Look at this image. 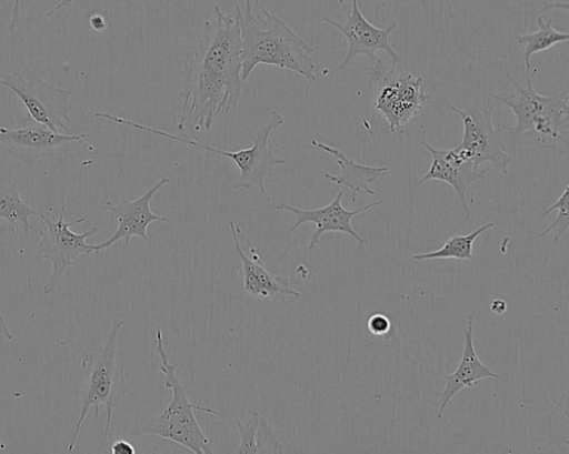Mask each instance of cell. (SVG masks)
<instances>
[{"mask_svg": "<svg viewBox=\"0 0 569 454\" xmlns=\"http://www.w3.org/2000/svg\"><path fill=\"white\" fill-rule=\"evenodd\" d=\"M7 2H8V0H0V7L4 6ZM20 3H21V0H13L11 18H10V21L8 24V29L10 31H14L19 27Z\"/></svg>", "mask_w": 569, "mask_h": 454, "instance_id": "d4e9b609", "label": "cell"}, {"mask_svg": "<svg viewBox=\"0 0 569 454\" xmlns=\"http://www.w3.org/2000/svg\"><path fill=\"white\" fill-rule=\"evenodd\" d=\"M569 185H566L563 192L559 195L557 201L550 205L543 213L540 214L539 221L543 220L550 212L557 210V216L552 223H550L538 238H543L549 233L553 232V241L558 242L561 236L566 233L569 226V211H568V194Z\"/></svg>", "mask_w": 569, "mask_h": 454, "instance_id": "603a6c76", "label": "cell"}, {"mask_svg": "<svg viewBox=\"0 0 569 454\" xmlns=\"http://www.w3.org/2000/svg\"><path fill=\"white\" fill-rule=\"evenodd\" d=\"M367 326L371 334L380 336L390 331L391 323L386 315L376 313L369 317Z\"/></svg>", "mask_w": 569, "mask_h": 454, "instance_id": "cb8c5ba5", "label": "cell"}, {"mask_svg": "<svg viewBox=\"0 0 569 454\" xmlns=\"http://www.w3.org/2000/svg\"><path fill=\"white\" fill-rule=\"evenodd\" d=\"M74 0H61L57 6H54L51 10L46 13V17H51L57 11L72 3Z\"/></svg>", "mask_w": 569, "mask_h": 454, "instance_id": "f546056e", "label": "cell"}, {"mask_svg": "<svg viewBox=\"0 0 569 454\" xmlns=\"http://www.w3.org/2000/svg\"><path fill=\"white\" fill-rule=\"evenodd\" d=\"M97 118L107 119L109 121L128 125L141 131H146L162 138L178 141L182 144L194 147L214 154L227 157L231 159L238 167L240 175L237 182L233 183V189L250 190L252 186H258L263 198L270 203L269 194L264 186L266 178L273 176V169L278 165L287 164L286 159H280L273 155L272 148L269 144V137L272 131L280 128L284 123L282 114L272 111L270 120L257 133L254 142L250 148L241 149L238 151H223L200 143L194 140L186 139L179 135H173L169 132L143 125L141 123L124 119L122 117L112 115L104 112H96Z\"/></svg>", "mask_w": 569, "mask_h": 454, "instance_id": "8992f818", "label": "cell"}, {"mask_svg": "<svg viewBox=\"0 0 569 454\" xmlns=\"http://www.w3.org/2000/svg\"><path fill=\"white\" fill-rule=\"evenodd\" d=\"M490 310L496 314H502L507 310V303L501 299H495L490 304Z\"/></svg>", "mask_w": 569, "mask_h": 454, "instance_id": "83f0119b", "label": "cell"}, {"mask_svg": "<svg viewBox=\"0 0 569 454\" xmlns=\"http://www.w3.org/2000/svg\"><path fill=\"white\" fill-rule=\"evenodd\" d=\"M526 84H521L507 71L516 92L490 94L506 104L516 117V124L507 127L512 135H525L532 140L539 150L565 153L569 147L568 88L563 91L541 95L532 85L531 71L526 72Z\"/></svg>", "mask_w": 569, "mask_h": 454, "instance_id": "3957f363", "label": "cell"}, {"mask_svg": "<svg viewBox=\"0 0 569 454\" xmlns=\"http://www.w3.org/2000/svg\"><path fill=\"white\" fill-rule=\"evenodd\" d=\"M40 213L30 208L21 198L16 182L9 185H0V221L6 220L11 233L16 234V225H20L24 233L36 232L29 221L30 216H39Z\"/></svg>", "mask_w": 569, "mask_h": 454, "instance_id": "ffe728a7", "label": "cell"}, {"mask_svg": "<svg viewBox=\"0 0 569 454\" xmlns=\"http://www.w3.org/2000/svg\"><path fill=\"white\" fill-rule=\"evenodd\" d=\"M338 2H339L340 4H343V0H338Z\"/></svg>", "mask_w": 569, "mask_h": 454, "instance_id": "1f68e13d", "label": "cell"}, {"mask_svg": "<svg viewBox=\"0 0 569 454\" xmlns=\"http://www.w3.org/2000/svg\"><path fill=\"white\" fill-rule=\"evenodd\" d=\"M253 1L262 18L253 14L250 0H246L244 10L236 7V17L241 30L242 82L248 81L259 64L289 70L313 82L317 78L316 63L310 54L317 51L318 47L309 44L284 20L268 11L259 0Z\"/></svg>", "mask_w": 569, "mask_h": 454, "instance_id": "7a4b0ae2", "label": "cell"}, {"mask_svg": "<svg viewBox=\"0 0 569 454\" xmlns=\"http://www.w3.org/2000/svg\"><path fill=\"white\" fill-rule=\"evenodd\" d=\"M1 128H2V127L0 125V129H1Z\"/></svg>", "mask_w": 569, "mask_h": 454, "instance_id": "d6a6232c", "label": "cell"}, {"mask_svg": "<svg viewBox=\"0 0 569 454\" xmlns=\"http://www.w3.org/2000/svg\"><path fill=\"white\" fill-rule=\"evenodd\" d=\"M229 225L236 252L241 261L243 290L249 295L273 302L284 301L288 296H301V292L291 287L289 276L273 273L261 263L250 241H248V244L252 256L249 258L238 242L237 226L232 221Z\"/></svg>", "mask_w": 569, "mask_h": 454, "instance_id": "2e32d148", "label": "cell"}, {"mask_svg": "<svg viewBox=\"0 0 569 454\" xmlns=\"http://www.w3.org/2000/svg\"><path fill=\"white\" fill-rule=\"evenodd\" d=\"M379 1H380V2L382 3V6H386V2H385V0H379Z\"/></svg>", "mask_w": 569, "mask_h": 454, "instance_id": "4dcf8cb0", "label": "cell"}, {"mask_svg": "<svg viewBox=\"0 0 569 454\" xmlns=\"http://www.w3.org/2000/svg\"><path fill=\"white\" fill-rule=\"evenodd\" d=\"M229 422L234 424L240 435V443L236 453H283L282 445L272 425L258 412H252L246 420L231 417Z\"/></svg>", "mask_w": 569, "mask_h": 454, "instance_id": "d6986e66", "label": "cell"}, {"mask_svg": "<svg viewBox=\"0 0 569 454\" xmlns=\"http://www.w3.org/2000/svg\"><path fill=\"white\" fill-rule=\"evenodd\" d=\"M375 109L395 132L420 114L429 97L421 77L388 67L378 58L368 71Z\"/></svg>", "mask_w": 569, "mask_h": 454, "instance_id": "52a82bcc", "label": "cell"}, {"mask_svg": "<svg viewBox=\"0 0 569 454\" xmlns=\"http://www.w3.org/2000/svg\"><path fill=\"white\" fill-rule=\"evenodd\" d=\"M495 225V222H488L468 234H455L439 249L427 253L415 254L412 259L418 261L435 259L470 260L473 258L472 246L475 240Z\"/></svg>", "mask_w": 569, "mask_h": 454, "instance_id": "7402d4cb", "label": "cell"}, {"mask_svg": "<svg viewBox=\"0 0 569 454\" xmlns=\"http://www.w3.org/2000/svg\"><path fill=\"white\" fill-rule=\"evenodd\" d=\"M539 29L531 33L516 36L515 39L519 44L523 46V62L526 72L531 71L530 58L532 54L545 51L557 43L569 40L568 32H561L552 27L553 17L548 21L543 20V16L537 17Z\"/></svg>", "mask_w": 569, "mask_h": 454, "instance_id": "44dd1931", "label": "cell"}, {"mask_svg": "<svg viewBox=\"0 0 569 454\" xmlns=\"http://www.w3.org/2000/svg\"><path fill=\"white\" fill-rule=\"evenodd\" d=\"M156 352L160 357L159 371L164 377V386L171 391L169 403L160 414L147 420L139 427L129 432L127 436L154 435L184 446L194 454H212L211 442L203 433L193 411L217 416H222V414L211 407L196 405L189 401L186 390L176 374L178 364L171 363L168 359L160 329L156 332Z\"/></svg>", "mask_w": 569, "mask_h": 454, "instance_id": "5b68a950", "label": "cell"}, {"mask_svg": "<svg viewBox=\"0 0 569 454\" xmlns=\"http://www.w3.org/2000/svg\"><path fill=\"white\" fill-rule=\"evenodd\" d=\"M473 321L475 315L471 314L468 319L467 327L463 332L465 343L458 367L453 373L445 375L446 384L440 395L437 418L442 417L443 411L448 403L462 389L473 386L483 379H496L503 381L501 376L491 371L479 360L475 350L472 337Z\"/></svg>", "mask_w": 569, "mask_h": 454, "instance_id": "e0dca14e", "label": "cell"}, {"mask_svg": "<svg viewBox=\"0 0 569 454\" xmlns=\"http://www.w3.org/2000/svg\"><path fill=\"white\" fill-rule=\"evenodd\" d=\"M343 191H339L337 196L327 205L317 209H299L292 205L280 203L272 205L276 210L290 211L295 216V223L289 228L290 232L297 230L306 223H313L316 230L310 236L307 251L313 250L320 242V238L327 232H341L351 235L358 243L360 251L369 243V239L360 236L351 225V220L377 205L382 201H376L357 210H347L341 204Z\"/></svg>", "mask_w": 569, "mask_h": 454, "instance_id": "7c38bea8", "label": "cell"}, {"mask_svg": "<svg viewBox=\"0 0 569 454\" xmlns=\"http://www.w3.org/2000/svg\"><path fill=\"white\" fill-rule=\"evenodd\" d=\"M457 113L463 125L461 143L455 150L465 159L472 162L476 170L487 161L508 175V165L511 157L508 154L502 140V132L507 127L492 121V107L483 111L475 104L458 108L450 107Z\"/></svg>", "mask_w": 569, "mask_h": 454, "instance_id": "30bf717a", "label": "cell"}, {"mask_svg": "<svg viewBox=\"0 0 569 454\" xmlns=\"http://www.w3.org/2000/svg\"><path fill=\"white\" fill-rule=\"evenodd\" d=\"M214 18L204 22L203 34L192 58L178 70L179 95L183 100L178 129L188 118L209 131L218 113L237 108L244 83L241 80V30L238 18L214 6Z\"/></svg>", "mask_w": 569, "mask_h": 454, "instance_id": "6da1fadb", "label": "cell"}, {"mask_svg": "<svg viewBox=\"0 0 569 454\" xmlns=\"http://www.w3.org/2000/svg\"><path fill=\"white\" fill-rule=\"evenodd\" d=\"M38 218L41 228L38 229L40 240L37 243V249L42 259L49 261L52 266L49 279L42 287L43 294L49 295L57 289L69 266L74 264L81 255L94 252V245L87 244L86 240L96 234L99 228L92 226L82 233L71 231L72 225L82 223L86 219L64 221L63 203L57 220L47 218L41 213Z\"/></svg>", "mask_w": 569, "mask_h": 454, "instance_id": "ba28073f", "label": "cell"}, {"mask_svg": "<svg viewBox=\"0 0 569 454\" xmlns=\"http://www.w3.org/2000/svg\"><path fill=\"white\" fill-rule=\"evenodd\" d=\"M0 85L10 89L19 98L37 123L58 133L63 130L71 134L67 123L71 121L68 111L72 91L48 83L24 65L23 71L1 77Z\"/></svg>", "mask_w": 569, "mask_h": 454, "instance_id": "9c48e42d", "label": "cell"}, {"mask_svg": "<svg viewBox=\"0 0 569 454\" xmlns=\"http://www.w3.org/2000/svg\"><path fill=\"white\" fill-rule=\"evenodd\" d=\"M91 28L96 31H102L107 27V22L101 14L94 13L89 18Z\"/></svg>", "mask_w": 569, "mask_h": 454, "instance_id": "4316f807", "label": "cell"}, {"mask_svg": "<svg viewBox=\"0 0 569 454\" xmlns=\"http://www.w3.org/2000/svg\"><path fill=\"white\" fill-rule=\"evenodd\" d=\"M110 451L112 454H134L136 450L126 440H117L112 443Z\"/></svg>", "mask_w": 569, "mask_h": 454, "instance_id": "484cf974", "label": "cell"}, {"mask_svg": "<svg viewBox=\"0 0 569 454\" xmlns=\"http://www.w3.org/2000/svg\"><path fill=\"white\" fill-rule=\"evenodd\" d=\"M323 21L338 29L348 42V51L342 62L332 69V72L340 71L358 54H365L370 63L378 57L376 52L383 50L392 60V64L400 63L402 58L395 51L389 41L390 33L397 28V21L391 20L386 29L378 28L370 23L361 13L358 0H351V11L345 23H338L323 17Z\"/></svg>", "mask_w": 569, "mask_h": 454, "instance_id": "8fae6325", "label": "cell"}, {"mask_svg": "<svg viewBox=\"0 0 569 454\" xmlns=\"http://www.w3.org/2000/svg\"><path fill=\"white\" fill-rule=\"evenodd\" d=\"M0 335L4 337L6 340H12V334L7 325V322L2 315L1 309H0Z\"/></svg>", "mask_w": 569, "mask_h": 454, "instance_id": "f1b7e54d", "label": "cell"}, {"mask_svg": "<svg viewBox=\"0 0 569 454\" xmlns=\"http://www.w3.org/2000/svg\"><path fill=\"white\" fill-rule=\"evenodd\" d=\"M169 181L168 178L162 176L152 188L133 201L122 196L117 205L107 202L102 209L113 213L118 226L109 239L94 245V252L107 250L120 240H123L124 244L128 245L133 236L141 238L143 241L151 243L147 235L149 224L152 222H167L169 219L153 213L150 209V201L158 190Z\"/></svg>", "mask_w": 569, "mask_h": 454, "instance_id": "4fadbf2b", "label": "cell"}, {"mask_svg": "<svg viewBox=\"0 0 569 454\" xmlns=\"http://www.w3.org/2000/svg\"><path fill=\"white\" fill-rule=\"evenodd\" d=\"M123 323L122 320L112 319L104 343L87 350L81 357L80 366L83 371V382L79 392L80 413L67 453L73 451L90 410L93 411L97 421L101 407L104 408V435H107L118 398L124 395L132 396L127 384L124 365L117 359L118 334Z\"/></svg>", "mask_w": 569, "mask_h": 454, "instance_id": "277c9868", "label": "cell"}, {"mask_svg": "<svg viewBox=\"0 0 569 454\" xmlns=\"http://www.w3.org/2000/svg\"><path fill=\"white\" fill-rule=\"evenodd\" d=\"M86 134H62L43 124L18 129H0V143L18 161L26 164L54 155L58 150L71 142H81Z\"/></svg>", "mask_w": 569, "mask_h": 454, "instance_id": "5bb4252c", "label": "cell"}, {"mask_svg": "<svg viewBox=\"0 0 569 454\" xmlns=\"http://www.w3.org/2000/svg\"><path fill=\"white\" fill-rule=\"evenodd\" d=\"M422 147L431 155V164L426 174L416 183L419 186L426 181L437 180L451 185L462 205L466 219L469 218L470 211L467 202V191L477 181L483 179L487 169L478 171L473 168L472 162L462 158L455 148L436 149L421 140Z\"/></svg>", "mask_w": 569, "mask_h": 454, "instance_id": "9a60e30c", "label": "cell"}, {"mask_svg": "<svg viewBox=\"0 0 569 454\" xmlns=\"http://www.w3.org/2000/svg\"><path fill=\"white\" fill-rule=\"evenodd\" d=\"M310 143L312 147L322 150L337 159L341 174L333 175L326 172L323 176L329 182L347 186L351 192V202H356L357 195L360 191H365L369 195H375L377 193L371 184L376 182L383 173L388 172L389 169L387 167H371L360 164L343 153L341 150L322 143L316 139H312Z\"/></svg>", "mask_w": 569, "mask_h": 454, "instance_id": "ac0fdd59", "label": "cell"}]
</instances>
